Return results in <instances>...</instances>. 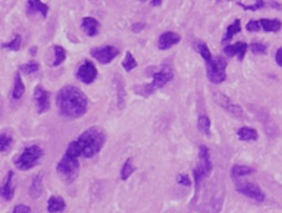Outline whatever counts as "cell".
I'll return each instance as SVG.
<instances>
[{
  "label": "cell",
  "instance_id": "cell-13",
  "mask_svg": "<svg viewBox=\"0 0 282 213\" xmlns=\"http://www.w3.org/2000/svg\"><path fill=\"white\" fill-rule=\"evenodd\" d=\"M180 41V35L174 31H164L158 37V47L159 50H168Z\"/></svg>",
  "mask_w": 282,
  "mask_h": 213
},
{
  "label": "cell",
  "instance_id": "cell-33",
  "mask_svg": "<svg viewBox=\"0 0 282 213\" xmlns=\"http://www.w3.org/2000/svg\"><path fill=\"white\" fill-rule=\"evenodd\" d=\"M12 141H14V140H12V137L10 136L9 134L2 132L1 136H0V151H1V154L9 151V149L12 145Z\"/></svg>",
  "mask_w": 282,
  "mask_h": 213
},
{
  "label": "cell",
  "instance_id": "cell-16",
  "mask_svg": "<svg viewBox=\"0 0 282 213\" xmlns=\"http://www.w3.org/2000/svg\"><path fill=\"white\" fill-rule=\"evenodd\" d=\"M26 12L29 15L40 14L42 17H46L49 12V5L39 0H30L26 2Z\"/></svg>",
  "mask_w": 282,
  "mask_h": 213
},
{
  "label": "cell",
  "instance_id": "cell-15",
  "mask_svg": "<svg viewBox=\"0 0 282 213\" xmlns=\"http://www.w3.org/2000/svg\"><path fill=\"white\" fill-rule=\"evenodd\" d=\"M248 47L249 45L246 44V42L239 41L235 42V44L228 45V46L224 47V54L228 55V56L230 57L236 56L240 61H243L244 57H245L246 55V51H248Z\"/></svg>",
  "mask_w": 282,
  "mask_h": 213
},
{
  "label": "cell",
  "instance_id": "cell-5",
  "mask_svg": "<svg viewBox=\"0 0 282 213\" xmlns=\"http://www.w3.org/2000/svg\"><path fill=\"white\" fill-rule=\"evenodd\" d=\"M42 156H44V150L37 145H31L22 150L21 154L14 160V165L17 170L27 171L31 170Z\"/></svg>",
  "mask_w": 282,
  "mask_h": 213
},
{
  "label": "cell",
  "instance_id": "cell-11",
  "mask_svg": "<svg viewBox=\"0 0 282 213\" xmlns=\"http://www.w3.org/2000/svg\"><path fill=\"white\" fill-rule=\"evenodd\" d=\"M34 99L39 114H44L50 110V92L45 90L41 85H37L34 89Z\"/></svg>",
  "mask_w": 282,
  "mask_h": 213
},
{
  "label": "cell",
  "instance_id": "cell-37",
  "mask_svg": "<svg viewBox=\"0 0 282 213\" xmlns=\"http://www.w3.org/2000/svg\"><path fill=\"white\" fill-rule=\"evenodd\" d=\"M246 30L250 32L260 31L261 27H260V22H259V20H250V21L246 24Z\"/></svg>",
  "mask_w": 282,
  "mask_h": 213
},
{
  "label": "cell",
  "instance_id": "cell-41",
  "mask_svg": "<svg viewBox=\"0 0 282 213\" xmlns=\"http://www.w3.org/2000/svg\"><path fill=\"white\" fill-rule=\"evenodd\" d=\"M36 52H37V47L36 46H32L31 49H30V55H31V56L36 55Z\"/></svg>",
  "mask_w": 282,
  "mask_h": 213
},
{
  "label": "cell",
  "instance_id": "cell-39",
  "mask_svg": "<svg viewBox=\"0 0 282 213\" xmlns=\"http://www.w3.org/2000/svg\"><path fill=\"white\" fill-rule=\"evenodd\" d=\"M275 60H276V64H278L279 66L282 67V47H280V49H278V51H276Z\"/></svg>",
  "mask_w": 282,
  "mask_h": 213
},
{
  "label": "cell",
  "instance_id": "cell-30",
  "mask_svg": "<svg viewBox=\"0 0 282 213\" xmlns=\"http://www.w3.org/2000/svg\"><path fill=\"white\" fill-rule=\"evenodd\" d=\"M20 46H21V35L19 34H15V36L9 42L1 44L2 49H7L10 51H19Z\"/></svg>",
  "mask_w": 282,
  "mask_h": 213
},
{
  "label": "cell",
  "instance_id": "cell-14",
  "mask_svg": "<svg viewBox=\"0 0 282 213\" xmlns=\"http://www.w3.org/2000/svg\"><path fill=\"white\" fill-rule=\"evenodd\" d=\"M14 179L15 174L14 171H9L4 179V184L1 186V199L4 201H11L15 194V186H14Z\"/></svg>",
  "mask_w": 282,
  "mask_h": 213
},
{
  "label": "cell",
  "instance_id": "cell-35",
  "mask_svg": "<svg viewBox=\"0 0 282 213\" xmlns=\"http://www.w3.org/2000/svg\"><path fill=\"white\" fill-rule=\"evenodd\" d=\"M238 5H239V6L243 7L244 10H251V11H256V10H259V9H261V7L265 6L266 2L263 1V0H258L255 4L246 5V4H244V2H238Z\"/></svg>",
  "mask_w": 282,
  "mask_h": 213
},
{
  "label": "cell",
  "instance_id": "cell-10",
  "mask_svg": "<svg viewBox=\"0 0 282 213\" xmlns=\"http://www.w3.org/2000/svg\"><path fill=\"white\" fill-rule=\"evenodd\" d=\"M97 69H96L95 64L90 60H86L85 62H82L79 66L76 71V77L84 84H92L96 79H97Z\"/></svg>",
  "mask_w": 282,
  "mask_h": 213
},
{
  "label": "cell",
  "instance_id": "cell-3",
  "mask_svg": "<svg viewBox=\"0 0 282 213\" xmlns=\"http://www.w3.org/2000/svg\"><path fill=\"white\" fill-rule=\"evenodd\" d=\"M150 76H152V82L136 86L133 91L143 97L150 96L155 90L162 89L168 82L172 81L173 77H174V71H173V69L169 65H162V66L157 67L155 71L150 72Z\"/></svg>",
  "mask_w": 282,
  "mask_h": 213
},
{
  "label": "cell",
  "instance_id": "cell-20",
  "mask_svg": "<svg viewBox=\"0 0 282 213\" xmlns=\"http://www.w3.org/2000/svg\"><path fill=\"white\" fill-rule=\"evenodd\" d=\"M260 27L266 32H278L282 27V22L279 19H260Z\"/></svg>",
  "mask_w": 282,
  "mask_h": 213
},
{
  "label": "cell",
  "instance_id": "cell-12",
  "mask_svg": "<svg viewBox=\"0 0 282 213\" xmlns=\"http://www.w3.org/2000/svg\"><path fill=\"white\" fill-rule=\"evenodd\" d=\"M214 99H215V101L218 102V104L220 105L224 110L230 112V114L234 115V116H236V117L244 116L243 109H241L239 105H236L235 102L231 101V99H229L226 95L220 94V92H215V94H214Z\"/></svg>",
  "mask_w": 282,
  "mask_h": 213
},
{
  "label": "cell",
  "instance_id": "cell-18",
  "mask_svg": "<svg viewBox=\"0 0 282 213\" xmlns=\"http://www.w3.org/2000/svg\"><path fill=\"white\" fill-rule=\"evenodd\" d=\"M66 209V202L60 196H51L47 200V212L60 213Z\"/></svg>",
  "mask_w": 282,
  "mask_h": 213
},
{
  "label": "cell",
  "instance_id": "cell-31",
  "mask_svg": "<svg viewBox=\"0 0 282 213\" xmlns=\"http://www.w3.org/2000/svg\"><path fill=\"white\" fill-rule=\"evenodd\" d=\"M39 69H40V65L37 64L36 61H29L26 62V64H21L19 66V71L25 75L35 74V72L39 71Z\"/></svg>",
  "mask_w": 282,
  "mask_h": 213
},
{
  "label": "cell",
  "instance_id": "cell-1",
  "mask_svg": "<svg viewBox=\"0 0 282 213\" xmlns=\"http://www.w3.org/2000/svg\"><path fill=\"white\" fill-rule=\"evenodd\" d=\"M106 132L102 127L92 126L85 130L75 141L70 142L65 154L72 157L91 159L102 150L106 144Z\"/></svg>",
  "mask_w": 282,
  "mask_h": 213
},
{
  "label": "cell",
  "instance_id": "cell-38",
  "mask_svg": "<svg viewBox=\"0 0 282 213\" xmlns=\"http://www.w3.org/2000/svg\"><path fill=\"white\" fill-rule=\"evenodd\" d=\"M11 213H31V209L26 205H17L14 207Z\"/></svg>",
  "mask_w": 282,
  "mask_h": 213
},
{
  "label": "cell",
  "instance_id": "cell-28",
  "mask_svg": "<svg viewBox=\"0 0 282 213\" xmlns=\"http://www.w3.org/2000/svg\"><path fill=\"white\" fill-rule=\"evenodd\" d=\"M210 126L211 121L206 115H200V116L198 117V129L201 134L209 136V135H210Z\"/></svg>",
  "mask_w": 282,
  "mask_h": 213
},
{
  "label": "cell",
  "instance_id": "cell-19",
  "mask_svg": "<svg viewBox=\"0 0 282 213\" xmlns=\"http://www.w3.org/2000/svg\"><path fill=\"white\" fill-rule=\"evenodd\" d=\"M113 82H115V87L117 90V105L118 109H123L126 101V90H125V84L122 82L120 75H116L113 77Z\"/></svg>",
  "mask_w": 282,
  "mask_h": 213
},
{
  "label": "cell",
  "instance_id": "cell-29",
  "mask_svg": "<svg viewBox=\"0 0 282 213\" xmlns=\"http://www.w3.org/2000/svg\"><path fill=\"white\" fill-rule=\"evenodd\" d=\"M135 171L136 169L132 164V159L130 157V159L126 160V162L122 166V170H121V180H122V181H127Z\"/></svg>",
  "mask_w": 282,
  "mask_h": 213
},
{
  "label": "cell",
  "instance_id": "cell-6",
  "mask_svg": "<svg viewBox=\"0 0 282 213\" xmlns=\"http://www.w3.org/2000/svg\"><path fill=\"white\" fill-rule=\"evenodd\" d=\"M56 171L65 184H72L80 172V162L76 157L65 154L56 166Z\"/></svg>",
  "mask_w": 282,
  "mask_h": 213
},
{
  "label": "cell",
  "instance_id": "cell-23",
  "mask_svg": "<svg viewBox=\"0 0 282 213\" xmlns=\"http://www.w3.org/2000/svg\"><path fill=\"white\" fill-rule=\"evenodd\" d=\"M42 194V175L39 174L32 179L31 185L29 187V195L32 199H39Z\"/></svg>",
  "mask_w": 282,
  "mask_h": 213
},
{
  "label": "cell",
  "instance_id": "cell-27",
  "mask_svg": "<svg viewBox=\"0 0 282 213\" xmlns=\"http://www.w3.org/2000/svg\"><path fill=\"white\" fill-rule=\"evenodd\" d=\"M52 50H54L55 59L54 61L51 62V66L52 67L60 66V65L66 60V50H65L62 46H60V45H55V46L52 47Z\"/></svg>",
  "mask_w": 282,
  "mask_h": 213
},
{
  "label": "cell",
  "instance_id": "cell-34",
  "mask_svg": "<svg viewBox=\"0 0 282 213\" xmlns=\"http://www.w3.org/2000/svg\"><path fill=\"white\" fill-rule=\"evenodd\" d=\"M250 50L255 55H265L268 51V46L265 44H261V42H253V44H250Z\"/></svg>",
  "mask_w": 282,
  "mask_h": 213
},
{
  "label": "cell",
  "instance_id": "cell-22",
  "mask_svg": "<svg viewBox=\"0 0 282 213\" xmlns=\"http://www.w3.org/2000/svg\"><path fill=\"white\" fill-rule=\"evenodd\" d=\"M24 94H25V85L24 82H22L21 74H20V71H17L14 77V86H12L11 96L14 100H19L21 99Z\"/></svg>",
  "mask_w": 282,
  "mask_h": 213
},
{
  "label": "cell",
  "instance_id": "cell-9",
  "mask_svg": "<svg viewBox=\"0 0 282 213\" xmlns=\"http://www.w3.org/2000/svg\"><path fill=\"white\" fill-rule=\"evenodd\" d=\"M91 56L95 60H97L100 64L107 65L120 54V50L117 47L112 46V45H105V46H98L94 47V49L90 51Z\"/></svg>",
  "mask_w": 282,
  "mask_h": 213
},
{
  "label": "cell",
  "instance_id": "cell-32",
  "mask_svg": "<svg viewBox=\"0 0 282 213\" xmlns=\"http://www.w3.org/2000/svg\"><path fill=\"white\" fill-rule=\"evenodd\" d=\"M122 66H123V69H125L127 72L132 71L135 67H137V61H136L135 56L131 54V51L126 52V56L122 61Z\"/></svg>",
  "mask_w": 282,
  "mask_h": 213
},
{
  "label": "cell",
  "instance_id": "cell-21",
  "mask_svg": "<svg viewBox=\"0 0 282 213\" xmlns=\"http://www.w3.org/2000/svg\"><path fill=\"white\" fill-rule=\"evenodd\" d=\"M254 172H255V170H254L253 167L244 166V165H234L230 170L231 179L235 180V181H238L241 177L249 176V175L254 174Z\"/></svg>",
  "mask_w": 282,
  "mask_h": 213
},
{
  "label": "cell",
  "instance_id": "cell-40",
  "mask_svg": "<svg viewBox=\"0 0 282 213\" xmlns=\"http://www.w3.org/2000/svg\"><path fill=\"white\" fill-rule=\"evenodd\" d=\"M131 29H132L133 32H138V31H141V30L144 29V24H143V22H136L135 25H132Z\"/></svg>",
  "mask_w": 282,
  "mask_h": 213
},
{
  "label": "cell",
  "instance_id": "cell-24",
  "mask_svg": "<svg viewBox=\"0 0 282 213\" xmlns=\"http://www.w3.org/2000/svg\"><path fill=\"white\" fill-rule=\"evenodd\" d=\"M238 137L241 140V141L250 142V141H256V140L259 139V134L255 129H253V127L244 126L238 130Z\"/></svg>",
  "mask_w": 282,
  "mask_h": 213
},
{
  "label": "cell",
  "instance_id": "cell-7",
  "mask_svg": "<svg viewBox=\"0 0 282 213\" xmlns=\"http://www.w3.org/2000/svg\"><path fill=\"white\" fill-rule=\"evenodd\" d=\"M206 66V75L210 82L219 85L226 80V66H228V61L224 59L223 56H215L213 57L210 62L205 64Z\"/></svg>",
  "mask_w": 282,
  "mask_h": 213
},
{
  "label": "cell",
  "instance_id": "cell-17",
  "mask_svg": "<svg viewBox=\"0 0 282 213\" xmlns=\"http://www.w3.org/2000/svg\"><path fill=\"white\" fill-rule=\"evenodd\" d=\"M81 27L89 36H96L100 30V22L92 16H85L81 21Z\"/></svg>",
  "mask_w": 282,
  "mask_h": 213
},
{
  "label": "cell",
  "instance_id": "cell-2",
  "mask_svg": "<svg viewBox=\"0 0 282 213\" xmlns=\"http://www.w3.org/2000/svg\"><path fill=\"white\" fill-rule=\"evenodd\" d=\"M56 105L62 116L69 119H79L87 112L89 100L79 87L66 85L57 92Z\"/></svg>",
  "mask_w": 282,
  "mask_h": 213
},
{
  "label": "cell",
  "instance_id": "cell-26",
  "mask_svg": "<svg viewBox=\"0 0 282 213\" xmlns=\"http://www.w3.org/2000/svg\"><path fill=\"white\" fill-rule=\"evenodd\" d=\"M240 31H241V21H240V19H235L233 24L229 25L228 29H226L225 35H224V37H223V41L224 42L229 41V40L233 39V37L235 36L236 34H239Z\"/></svg>",
  "mask_w": 282,
  "mask_h": 213
},
{
  "label": "cell",
  "instance_id": "cell-42",
  "mask_svg": "<svg viewBox=\"0 0 282 213\" xmlns=\"http://www.w3.org/2000/svg\"><path fill=\"white\" fill-rule=\"evenodd\" d=\"M150 5L152 6H159V5H162V1H150Z\"/></svg>",
  "mask_w": 282,
  "mask_h": 213
},
{
  "label": "cell",
  "instance_id": "cell-25",
  "mask_svg": "<svg viewBox=\"0 0 282 213\" xmlns=\"http://www.w3.org/2000/svg\"><path fill=\"white\" fill-rule=\"evenodd\" d=\"M194 47H195V50L198 51V54H200V56L203 57L205 64H208V62H210L211 60H213V55H211L208 45H206L204 41L198 40V41L194 42Z\"/></svg>",
  "mask_w": 282,
  "mask_h": 213
},
{
  "label": "cell",
  "instance_id": "cell-36",
  "mask_svg": "<svg viewBox=\"0 0 282 213\" xmlns=\"http://www.w3.org/2000/svg\"><path fill=\"white\" fill-rule=\"evenodd\" d=\"M177 182L180 185V186H184V187H190L191 186V180L189 179V176L187 174L178 175Z\"/></svg>",
  "mask_w": 282,
  "mask_h": 213
},
{
  "label": "cell",
  "instance_id": "cell-4",
  "mask_svg": "<svg viewBox=\"0 0 282 213\" xmlns=\"http://www.w3.org/2000/svg\"><path fill=\"white\" fill-rule=\"evenodd\" d=\"M199 160L196 166L193 170V177H194V185H195V191L198 192L200 189L201 182L205 179L210 176L211 171H213V164L210 160V152L209 149L204 145L199 147Z\"/></svg>",
  "mask_w": 282,
  "mask_h": 213
},
{
  "label": "cell",
  "instance_id": "cell-8",
  "mask_svg": "<svg viewBox=\"0 0 282 213\" xmlns=\"http://www.w3.org/2000/svg\"><path fill=\"white\" fill-rule=\"evenodd\" d=\"M235 187L239 194L249 197L253 201L259 202V204L265 201V194L256 184H253V182H236Z\"/></svg>",
  "mask_w": 282,
  "mask_h": 213
}]
</instances>
